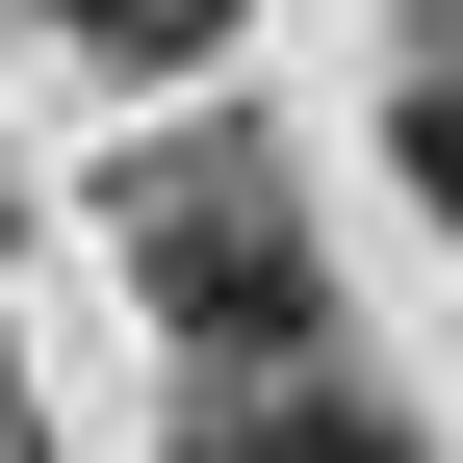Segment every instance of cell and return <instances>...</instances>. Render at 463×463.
I'll list each match as a JSON object with an SVG mask.
<instances>
[{
  "instance_id": "cell-1",
  "label": "cell",
  "mask_w": 463,
  "mask_h": 463,
  "mask_svg": "<svg viewBox=\"0 0 463 463\" xmlns=\"http://www.w3.org/2000/svg\"><path fill=\"white\" fill-rule=\"evenodd\" d=\"M129 309L206 335V361H309L335 335V258H309V181H283L258 129H181L129 181Z\"/></svg>"
},
{
  "instance_id": "cell-2",
  "label": "cell",
  "mask_w": 463,
  "mask_h": 463,
  "mask_svg": "<svg viewBox=\"0 0 463 463\" xmlns=\"http://www.w3.org/2000/svg\"><path fill=\"white\" fill-rule=\"evenodd\" d=\"M181 463H412V412H361V386H232Z\"/></svg>"
},
{
  "instance_id": "cell-3",
  "label": "cell",
  "mask_w": 463,
  "mask_h": 463,
  "mask_svg": "<svg viewBox=\"0 0 463 463\" xmlns=\"http://www.w3.org/2000/svg\"><path fill=\"white\" fill-rule=\"evenodd\" d=\"M26 26H52V52H103V78H181L232 0H26Z\"/></svg>"
},
{
  "instance_id": "cell-4",
  "label": "cell",
  "mask_w": 463,
  "mask_h": 463,
  "mask_svg": "<svg viewBox=\"0 0 463 463\" xmlns=\"http://www.w3.org/2000/svg\"><path fill=\"white\" fill-rule=\"evenodd\" d=\"M412 181H438V232H463V52L412 78Z\"/></svg>"
}]
</instances>
